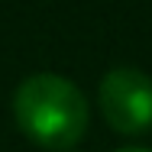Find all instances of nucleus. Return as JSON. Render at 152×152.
<instances>
[{
    "mask_svg": "<svg viewBox=\"0 0 152 152\" xmlns=\"http://www.w3.org/2000/svg\"><path fill=\"white\" fill-rule=\"evenodd\" d=\"M117 152H152V149H142V146H123V149H117Z\"/></svg>",
    "mask_w": 152,
    "mask_h": 152,
    "instance_id": "7ed1b4c3",
    "label": "nucleus"
},
{
    "mask_svg": "<svg viewBox=\"0 0 152 152\" xmlns=\"http://www.w3.org/2000/svg\"><path fill=\"white\" fill-rule=\"evenodd\" d=\"M13 120L20 133L45 152L75 149L91 120L84 91L55 71H39L16 84L13 91Z\"/></svg>",
    "mask_w": 152,
    "mask_h": 152,
    "instance_id": "f257e3e1",
    "label": "nucleus"
},
{
    "mask_svg": "<svg viewBox=\"0 0 152 152\" xmlns=\"http://www.w3.org/2000/svg\"><path fill=\"white\" fill-rule=\"evenodd\" d=\"M68 152H71V149H68Z\"/></svg>",
    "mask_w": 152,
    "mask_h": 152,
    "instance_id": "20e7f679",
    "label": "nucleus"
},
{
    "mask_svg": "<svg viewBox=\"0 0 152 152\" xmlns=\"http://www.w3.org/2000/svg\"><path fill=\"white\" fill-rule=\"evenodd\" d=\"M104 120L120 136H139L152 129V78L139 68H113L97 88Z\"/></svg>",
    "mask_w": 152,
    "mask_h": 152,
    "instance_id": "f03ea898",
    "label": "nucleus"
}]
</instances>
